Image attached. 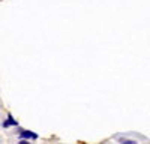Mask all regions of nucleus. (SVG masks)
Wrapping results in <instances>:
<instances>
[{
  "instance_id": "nucleus-1",
  "label": "nucleus",
  "mask_w": 150,
  "mask_h": 144,
  "mask_svg": "<svg viewBox=\"0 0 150 144\" xmlns=\"http://www.w3.org/2000/svg\"><path fill=\"white\" fill-rule=\"evenodd\" d=\"M21 138H32V140H36L38 135L33 134V132H30V131H23V132H21Z\"/></svg>"
},
{
  "instance_id": "nucleus-2",
  "label": "nucleus",
  "mask_w": 150,
  "mask_h": 144,
  "mask_svg": "<svg viewBox=\"0 0 150 144\" xmlns=\"http://www.w3.org/2000/svg\"><path fill=\"white\" fill-rule=\"evenodd\" d=\"M11 125H14V126H17V122H15V120L12 119V117H9V119L6 120V122L3 123V126H11Z\"/></svg>"
}]
</instances>
